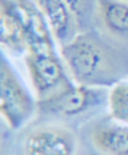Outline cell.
<instances>
[{"label":"cell","instance_id":"1","mask_svg":"<svg viewBox=\"0 0 128 155\" xmlns=\"http://www.w3.org/2000/svg\"><path fill=\"white\" fill-rule=\"evenodd\" d=\"M25 35L26 65L38 100L47 97L71 81L56 52L51 30L34 3H14Z\"/></svg>","mask_w":128,"mask_h":155},{"label":"cell","instance_id":"2","mask_svg":"<svg viewBox=\"0 0 128 155\" xmlns=\"http://www.w3.org/2000/svg\"><path fill=\"white\" fill-rule=\"evenodd\" d=\"M62 59L78 85L113 86L128 73V59L93 33H79L61 47Z\"/></svg>","mask_w":128,"mask_h":155},{"label":"cell","instance_id":"3","mask_svg":"<svg viewBox=\"0 0 128 155\" xmlns=\"http://www.w3.org/2000/svg\"><path fill=\"white\" fill-rule=\"evenodd\" d=\"M36 107L37 104L0 48V116L11 129H20Z\"/></svg>","mask_w":128,"mask_h":155},{"label":"cell","instance_id":"4","mask_svg":"<svg viewBox=\"0 0 128 155\" xmlns=\"http://www.w3.org/2000/svg\"><path fill=\"white\" fill-rule=\"evenodd\" d=\"M102 92L103 90L101 87L74 85L70 83L47 97L38 100L37 108L40 112L51 116H77L95 107L101 100Z\"/></svg>","mask_w":128,"mask_h":155},{"label":"cell","instance_id":"5","mask_svg":"<svg viewBox=\"0 0 128 155\" xmlns=\"http://www.w3.org/2000/svg\"><path fill=\"white\" fill-rule=\"evenodd\" d=\"M75 134L63 126H42L28 133L24 143L25 155H75Z\"/></svg>","mask_w":128,"mask_h":155},{"label":"cell","instance_id":"6","mask_svg":"<svg viewBox=\"0 0 128 155\" xmlns=\"http://www.w3.org/2000/svg\"><path fill=\"white\" fill-rule=\"evenodd\" d=\"M42 12L44 20L54 36L62 43L67 45L75 37L74 35V16L68 2L62 0H40L34 3Z\"/></svg>","mask_w":128,"mask_h":155},{"label":"cell","instance_id":"7","mask_svg":"<svg viewBox=\"0 0 128 155\" xmlns=\"http://www.w3.org/2000/svg\"><path fill=\"white\" fill-rule=\"evenodd\" d=\"M91 142L103 155H128V126L105 123L91 132Z\"/></svg>","mask_w":128,"mask_h":155},{"label":"cell","instance_id":"8","mask_svg":"<svg viewBox=\"0 0 128 155\" xmlns=\"http://www.w3.org/2000/svg\"><path fill=\"white\" fill-rule=\"evenodd\" d=\"M0 45L14 52L26 51L22 24L14 3L0 2Z\"/></svg>","mask_w":128,"mask_h":155},{"label":"cell","instance_id":"9","mask_svg":"<svg viewBox=\"0 0 128 155\" xmlns=\"http://www.w3.org/2000/svg\"><path fill=\"white\" fill-rule=\"evenodd\" d=\"M99 16L103 26L115 35H128V3L101 0L97 3Z\"/></svg>","mask_w":128,"mask_h":155},{"label":"cell","instance_id":"10","mask_svg":"<svg viewBox=\"0 0 128 155\" xmlns=\"http://www.w3.org/2000/svg\"><path fill=\"white\" fill-rule=\"evenodd\" d=\"M107 100L111 117L117 123L128 126V83L120 81L113 85Z\"/></svg>","mask_w":128,"mask_h":155}]
</instances>
